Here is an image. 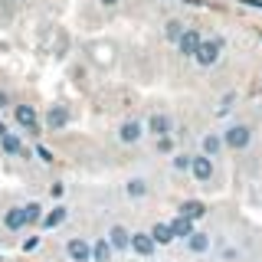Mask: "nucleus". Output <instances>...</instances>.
<instances>
[{
	"label": "nucleus",
	"mask_w": 262,
	"mask_h": 262,
	"mask_svg": "<svg viewBox=\"0 0 262 262\" xmlns=\"http://www.w3.org/2000/svg\"><path fill=\"white\" fill-rule=\"evenodd\" d=\"M187 249H190L193 256H203V252L210 249V233H200V229H193V233L187 236Z\"/></svg>",
	"instance_id": "nucleus-12"
},
{
	"label": "nucleus",
	"mask_w": 262,
	"mask_h": 262,
	"mask_svg": "<svg viewBox=\"0 0 262 262\" xmlns=\"http://www.w3.org/2000/svg\"><path fill=\"white\" fill-rule=\"evenodd\" d=\"M98 4H102V7H115V4H118V0H98Z\"/></svg>",
	"instance_id": "nucleus-31"
},
{
	"label": "nucleus",
	"mask_w": 262,
	"mask_h": 262,
	"mask_svg": "<svg viewBox=\"0 0 262 262\" xmlns=\"http://www.w3.org/2000/svg\"><path fill=\"white\" fill-rule=\"evenodd\" d=\"M147 131H151V135H170V118H167V115H164V112H154L151 115V118H147V125H144Z\"/></svg>",
	"instance_id": "nucleus-13"
},
{
	"label": "nucleus",
	"mask_w": 262,
	"mask_h": 262,
	"mask_svg": "<svg viewBox=\"0 0 262 262\" xmlns=\"http://www.w3.org/2000/svg\"><path fill=\"white\" fill-rule=\"evenodd\" d=\"M141 135H144V121H125V125L118 128V141H121V144L141 141Z\"/></svg>",
	"instance_id": "nucleus-8"
},
{
	"label": "nucleus",
	"mask_w": 262,
	"mask_h": 262,
	"mask_svg": "<svg viewBox=\"0 0 262 262\" xmlns=\"http://www.w3.org/2000/svg\"><path fill=\"white\" fill-rule=\"evenodd\" d=\"M223 138H226V147H229V151H246V147L252 144V125L236 121V125H229L223 131Z\"/></svg>",
	"instance_id": "nucleus-1"
},
{
	"label": "nucleus",
	"mask_w": 262,
	"mask_h": 262,
	"mask_svg": "<svg viewBox=\"0 0 262 262\" xmlns=\"http://www.w3.org/2000/svg\"><path fill=\"white\" fill-rule=\"evenodd\" d=\"M49 193H53L56 200H62V193H66V184H53V187H49Z\"/></svg>",
	"instance_id": "nucleus-27"
},
{
	"label": "nucleus",
	"mask_w": 262,
	"mask_h": 262,
	"mask_svg": "<svg viewBox=\"0 0 262 262\" xmlns=\"http://www.w3.org/2000/svg\"><path fill=\"white\" fill-rule=\"evenodd\" d=\"M112 243H108V236H102L95 246H92V262H112Z\"/></svg>",
	"instance_id": "nucleus-17"
},
{
	"label": "nucleus",
	"mask_w": 262,
	"mask_h": 262,
	"mask_svg": "<svg viewBox=\"0 0 262 262\" xmlns=\"http://www.w3.org/2000/svg\"><path fill=\"white\" fill-rule=\"evenodd\" d=\"M226 147V138L220 135V131H207L203 135V154H210V158H220Z\"/></svg>",
	"instance_id": "nucleus-10"
},
{
	"label": "nucleus",
	"mask_w": 262,
	"mask_h": 262,
	"mask_svg": "<svg viewBox=\"0 0 262 262\" xmlns=\"http://www.w3.org/2000/svg\"><path fill=\"white\" fill-rule=\"evenodd\" d=\"M200 46H203V36H200L196 30H184V36L177 39V49H180L184 56H190V59L200 53Z\"/></svg>",
	"instance_id": "nucleus-6"
},
{
	"label": "nucleus",
	"mask_w": 262,
	"mask_h": 262,
	"mask_svg": "<svg viewBox=\"0 0 262 262\" xmlns=\"http://www.w3.org/2000/svg\"><path fill=\"white\" fill-rule=\"evenodd\" d=\"M170 226H174V236H180V239H187V236L193 233V220L184 216V213H180L177 220H170Z\"/></svg>",
	"instance_id": "nucleus-19"
},
{
	"label": "nucleus",
	"mask_w": 262,
	"mask_h": 262,
	"mask_svg": "<svg viewBox=\"0 0 262 262\" xmlns=\"http://www.w3.org/2000/svg\"><path fill=\"white\" fill-rule=\"evenodd\" d=\"M36 154H39V161H46V164H49V161H53V154H49V151H46V147H36Z\"/></svg>",
	"instance_id": "nucleus-28"
},
{
	"label": "nucleus",
	"mask_w": 262,
	"mask_h": 262,
	"mask_svg": "<svg viewBox=\"0 0 262 262\" xmlns=\"http://www.w3.org/2000/svg\"><path fill=\"white\" fill-rule=\"evenodd\" d=\"M7 105H10V95H7L4 89H0V108H7Z\"/></svg>",
	"instance_id": "nucleus-30"
},
{
	"label": "nucleus",
	"mask_w": 262,
	"mask_h": 262,
	"mask_svg": "<svg viewBox=\"0 0 262 262\" xmlns=\"http://www.w3.org/2000/svg\"><path fill=\"white\" fill-rule=\"evenodd\" d=\"M180 213H184V216H190V220H200L203 213H207V207H203L200 200H187V203H180Z\"/></svg>",
	"instance_id": "nucleus-21"
},
{
	"label": "nucleus",
	"mask_w": 262,
	"mask_h": 262,
	"mask_svg": "<svg viewBox=\"0 0 262 262\" xmlns=\"http://www.w3.org/2000/svg\"><path fill=\"white\" fill-rule=\"evenodd\" d=\"M7 135V125H4V121H0V138H4Z\"/></svg>",
	"instance_id": "nucleus-32"
},
{
	"label": "nucleus",
	"mask_w": 262,
	"mask_h": 262,
	"mask_svg": "<svg viewBox=\"0 0 262 262\" xmlns=\"http://www.w3.org/2000/svg\"><path fill=\"white\" fill-rule=\"evenodd\" d=\"M190 174H193V180H200V184L213 180L216 167H213V158H210V154H196V158H190Z\"/></svg>",
	"instance_id": "nucleus-3"
},
{
	"label": "nucleus",
	"mask_w": 262,
	"mask_h": 262,
	"mask_svg": "<svg viewBox=\"0 0 262 262\" xmlns=\"http://www.w3.org/2000/svg\"><path fill=\"white\" fill-rule=\"evenodd\" d=\"M158 151H161V154L174 151V138H170V135H161V138H158Z\"/></svg>",
	"instance_id": "nucleus-24"
},
{
	"label": "nucleus",
	"mask_w": 262,
	"mask_h": 262,
	"mask_svg": "<svg viewBox=\"0 0 262 262\" xmlns=\"http://www.w3.org/2000/svg\"><path fill=\"white\" fill-rule=\"evenodd\" d=\"M125 193L131 196V200H144V196H147V180L144 177H131L125 184Z\"/></svg>",
	"instance_id": "nucleus-16"
},
{
	"label": "nucleus",
	"mask_w": 262,
	"mask_h": 262,
	"mask_svg": "<svg viewBox=\"0 0 262 262\" xmlns=\"http://www.w3.org/2000/svg\"><path fill=\"white\" fill-rule=\"evenodd\" d=\"M66 220H69V210H66L62 203H59V207H53V210H49L46 216H43V226H46V229H56V226H62Z\"/></svg>",
	"instance_id": "nucleus-15"
},
{
	"label": "nucleus",
	"mask_w": 262,
	"mask_h": 262,
	"mask_svg": "<svg viewBox=\"0 0 262 262\" xmlns=\"http://www.w3.org/2000/svg\"><path fill=\"white\" fill-rule=\"evenodd\" d=\"M233 102H236V95H233V92H229V95H223V102H220V108H216V112H220V115H223V112H229V108H233Z\"/></svg>",
	"instance_id": "nucleus-26"
},
{
	"label": "nucleus",
	"mask_w": 262,
	"mask_h": 262,
	"mask_svg": "<svg viewBox=\"0 0 262 262\" xmlns=\"http://www.w3.org/2000/svg\"><path fill=\"white\" fill-rule=\"evenodd\" d=\"M174 167L177 170H190V154H174Z\"/></svg>",
	"instance_id": "nucleus-25"
},
{
	"label": "nucleus",
	"mask_w": 262,
	"mask_h": 262,
	"mask_svg": "<svg viewBox=\"0 0 262 262\" xmlns=\"http://www.w3.org/2000/svg\"><path fill=\"white\" fill-rule=\"evenodd\" d=\"M0 147H4V154H10V158H16V154L23 151V144H20V138L13 135V131H7L4 138H0Z\"/></svg>",
	"instance_id": "nucleus-20"
},
{
	"label": "nucleus",
	"mask_w": 262,
	"mask_h": 262,
	"mask_svg": "<svg viewBox=\"0 0 262 262\" xmlns=\"http://www.w3.org/2000/svg\"><path fill=\"white\" fill-rule=\"evenodd\" d=\"M220 53H223V39H203V46H200V53L193 56L196 62L207 69V66H216V59H220Z\"/></svg>",
	"instance_id": "nucleus-5"
},
{
	"label": "nucleus",
	"mask_w": 262,
	"mask_h": 262,
	"mask_svg": "<svg viewBox=\"0 0 262 262\" xmlns=\"http://www.w3.org/2000/svg\"><path fill=\"white\" fill-rule=\"evenodd\" d=\"M164 36L177 43V39L184 36V23H180V20H167V27H164Z\"/></svg>",
	"instance_id": "nucleus-23"
},
{
	"label": "nucleus",
	"mask_w": 262,
	"mask_h": 262,
	"mask_svg": "<svg viewBox=\"0 0 262 262\" xmlns=\"http://www.w3.org/2000/svg\"><path fill=\"white\" fill-rule=\"evenodd\" d=\"M66 252H69L72 262H92V243H89L85 236H72V239L66 243Z\"/></svg>",
	"instance_id": "nucleus-4"
},
{
	"label": "nucleus",
	"mask_w": 262,
	"mask_h": 262,
	"mask_svg": "<svg viewBox=\"0 0 262 262\" xmlns=\"http://www.w3.org/2000/svg\"><path fill=\"white\" fill-rule=\"evenodd\" d=\"M23 213H27V226H33V223H43V216H46V213H43V207H39L36 200H33V203H27V207H23Z\"/></svg>",
	"instance_id": "nucleus-22"
},
{
	"label": "nucleus",
	"mask_w": 262,
	"mask_h": 262,
	"mask_svg": "<svg viewBox=\"0 0 262 262\" xmlns=\"http://www.w3.org/2000/svg\"><path fill=\"white\" fill-rule=\"evenodd\" d=\"M69 108H66V105H53V108L46 112V125H49V131H59V128H66L69 125Z\"/></svg>",
	"instance_id": "nucleus-9"
},
{
	"label": "nucleus",
	"mask_w": 262,
	"mask_h": 262,
	"mask_svg": "<svg viewBox=\"0 0 262 262\" xmlns=\"http://www.w3.org/2000/svg\"><path fill=\"white\" fill-rule=\"evenodd\" d=\"M131 249L138 252V256H154V249H158V243H154L151 233H131Z\"/></svg>",
	"instance_id": "nucleus-7"
},
{
	"label": "nucleus",
	"mask_w": 262,
	"mask_h": 262,
	"mask_svg": "<svg viewBox=\"0 0 262 262\" xmlns=\"http://www.w3.org/2000/svg\"><path fill=\"white\" fill-rule=\"evenodd\" d=\"M36 246H39V236H33V239H27V243H23V249L30 252V249H36Z\"/></svg>",
	"instance_id": "nucleus-29"
},
{
	"label": "nucleus",
	"mask_w": 262,
	"mask_h": 262,
	"mask_svg": "<svg viewBox=\"0 0 262 262\" xmlns=\"http://www.w3.org/2000/svg\"><path fill=\"white\" fill-rule=\"evenodd\" d=\"M13 118H16V125H20L23 131H33V135H39V115H36V108L33 105H16L13 108Z\"/></svg>",
	"instance_id": "nucleus-2"
},
{
	"label": "nucleus",
	"mask_w": 262,
	"mask_h": 262,
	"mask_svg": "<svg viewBox=\"0 0 262 262\" xmlns=\"http://www.w3.org/2000/svg\"><path fill=\"white\" fill-rule=\"evenodd\" d=\"M4 226L13 229V233L27 226V213H23V207H10V210H7V213H4Z\"/></svg>",
	"instance_id": "nucleus-14"
},
{
	"label": "nucleus",
	"mask_w": 262,
	"mask_h": 262,
	"mask_svg": "<svg viewBox=\"0 0 262 262\" xmlns=\"http://www.w3.org/2000/svg\"><path fill=\"white\" fill-rule=\"evenodd\" d=\"M108 243H112V249H131V233L121 223H115L108 229Z\"/></svg>",
	"instance_id": "nucleus-11"
},
{
	"label": "nucleus",
	"mask_w": 262,
	"mask_h": 262,
	"mask_svg": "<svg viewBox=\"0 0 262 262\" xmlns=\"http://www.w3.org/2000/svg\"><path fill=\"white\" fill-rule=\"evenodd\" d=\"M151 236H154V243H164V246H167V243H174L177 239V236H174V226H170V223H158V226H154L151 229Z\"/></svg>",
	"instance_id": "nucleus-18"
}]
</instances>
